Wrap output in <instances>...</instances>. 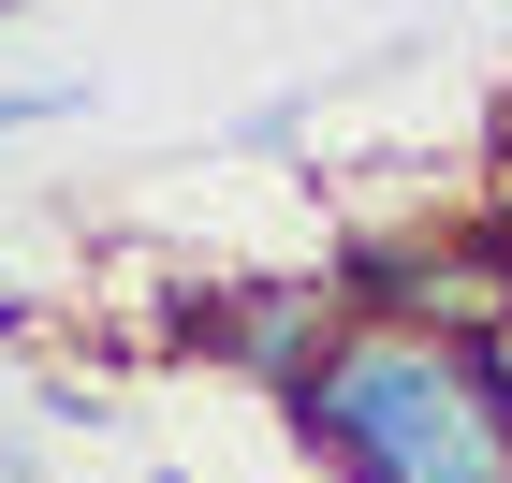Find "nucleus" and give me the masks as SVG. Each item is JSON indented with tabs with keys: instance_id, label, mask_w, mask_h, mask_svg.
Here are the masks:
<instances>
[{
	"instance_id": "obj_1",
	"label": "nucleus",
	"mask_w": 512,
	"mask_h": 483,
	"mask_svg": "<svg viewBox=\"0 0 512 483\" xmlns=\"http://www.w3.org/2000/svg\"><path fill=\"white\" fill-rule=\"evenodd\" d=\"M293 440L337 483H512V410L483 352L410 337V322H352L337 366L293 396Z\"/></svg>"
},
{
	"instance_id": "obj_2",
	"label": "nucleus",
	"mask_w": 512,
	"mask_h": 483,
	"mask_svg": "<svg viewBox=\"0 0 512 483\" xmlns=\"http://www.w3.org/2000/svg\"><path fill=\"white\" fill-rule=\"evenodd\" d=\"M352 322H366L352 279H264V293H235V308H205V337H220V352H235L278 410H293L322 366H337V337H352Z\"/></svg>"
},
{
	"instance_id": "obj_3",
	"label": "nucleus",
	"mask_w": 512,
	"mask_h": 483,
	"mask_svg": "<svg viewBox=\"0 0 512 483\" xmlns=\"http://www.w3.org/2000/svg\"><path fill=\"white\" fill-rule=\"evenodd\" d=\"M44 118H88V88H0V132H44Z\"/></svg>"
},
{
	"instance_id": "obj_4",
	"label": "nucleus",
	"mask_w": 512,
	"mask_h": 483,
	"mask_svg": "<svg viewBox=\"0 0 512 483\" xmlns=\"http://www.w3.org/2000/svg\"><path fill=\"white\" fill-rule=\"evenodd\" d=\"M483 381H498V410H512V322H498V337H483Z\"/></svg>"
},
{
	"instance_id": "obj_5",
	"label": "nucleus",
	"mask_w": 512,
	"mask_h": 483,
	"mask_svg": "<svg viewBox=\"0 0 512 483\" xmlns=\"http://www.w3.org/2000/svg\"><path fill=\"white\" fill-rule=\"evenodd\" d=\"M15 322H30V308H15V279H0V337H15Z\"/></svg>"
},
{
	"instance_id": "obj_6",
	"label": "nucleus",
	"mask_w": 512,
	"mask_h": 483,
	"mask_svg": "<svg viewBox=\"0 0 512 483\" xmlns=\"http://www.w3.org/2000/svg\"><path fill=\"white\" fill-rule=\"evenodd\" d=\"M147 483H205V469H147Z\"/></svg>"
}]
</instances>
